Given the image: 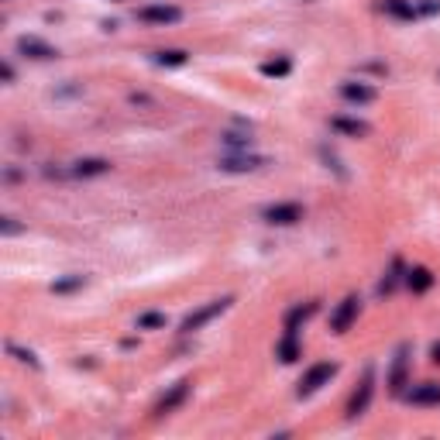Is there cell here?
Returning <instances> with one entry per match:
<instances>
[{"label":"cell","instance_id":"obj_2","mask_svg":"<svg viewBox=\"0 0 440 440\" xmlns=\"http://www.w3.org/2000/svg\"><path fill=\"white\" fill-rule=\"evenodd\" d=\"M231 303H234V299H231V296H224V299H213V303L200 306L196 313H189V317L182 320V327H179V331H182V334H193V331H200L203 324H210L213 317H220V313H224V310H227Z\"/></svg>","mask_w":440,"mask_h":440},{"label":"cell","instance_id":"obj_25","mask_svg":"<svg viewBox=\"0 0 440 440\" xmlns=\"http://www.w3.org/2000/svg\"><path fill=\"white\" fill-rule=\"evenodd\" d=\"M440 14V0H420L416 3V17H434Z\"/></svg>","mask_w":440,"mask_h":440},{"label":"cell","instance_id":"obj_1","mask_svg":"<svg viewBox=\"0 0 440 440\" xmlns=\"http://www.w3.org/2000/svg\"><path fill=\"white\" fill-rule=\"evenodd\" d=\"M341 371V364H334V361H320V364H313L303 378H299V389H296V396L299 399H306V396H313V392H320L324 385H331V378Z\"/></svg>","mask_w":440,"mask_h":440},{"label":"cell","instance_id":"obj_26","mask_svg":"<svg viewBox=\"0 0 440 440\" xmlns=\"http://www.w3.org/2000/svg\"><path fill=\"white\" fill-rule=\"evenodd\" d=\"M224 141H227L231 148H248V145H252V138H245V134H224Z\"/></svg>","mask_w":440,"mask_h":440},{"label":"cell","instance_id":"obj_20","mask_svg":"<svg viewBox=\"0 0 440 440\" xmlns=\"http://www.w3.org/2000/svg\"><path fill=\"white\" fill-rule=\"evenodd\" d=\"M155 62L159 66H186L189 62V52H182V49H162V52H155Z\"/></svg>","mask_w":440,"mask_h":440},{"label":"cell","instance_id":"obj_19","mask_svg":"<svg viewBox=\"0 0 440 440\" xmlns=\"http://www.w3.org/2000/svg\"><path fill=\"white\" fill-rule=\"evenodd\" d=\"M289 73H292V62H289L285 55L262 62V76H268V80H282V76H289Z\"/></svg>","mask_w":440,"mask_h":440},{"label":"cell","instance_id":"obj_3","mask_svg":"<svg viewBox=\"0 0 440 440\" xmlns=\"http://www.w3.org/2000/svg\"><path fill=\"white\" fill-rule=\"evenodd\" d=\"M265 224L272 227H292L303 220V206L299 203H275V206H265Z\"/></svg>","mask_w":440,"mask_h":440},{"label":"cell","instance_id":"obj_5","mask_svg":"<svg viewBox=\"0 0 440 440\" xmlns=\"http://www.w3.org/2000/svg\"><path fill=\"white\" fill-rule=\"evenodd\" d=\"M371 396H375V371L368 368V371H364V378H361V385L354 389L351 403H348V416H351V420H358V416H361V413L368 410Z\"/></svg>","mask_w":440,"mask_h":440},{"label":"cell","instance_id":"obj_17","mask_svg":"<svg viewBox=\"0 0 440 440\" xmlns=\"http://www.w3.org/2000/svg\"><path fill=\"white\" fill-rule=\"evenodd\" d=\"M331 127L341 131V134H351V138H364L368 134V124L354 121V117H331Z\"/></svg>","mask_w":440,"mask_h":440},{"label":"cell","instance_id":"obj_29","mask_svg":"<svg viewBox=\"0 0 440 440\" xmlns=\"http://www.w3.org/2000/svg\"><path fill=\"white\" fill-rule=\"evenodd\" d=\"M430 361H434V364H440V341L430 348Z\"/></svg>","mask_w":440,"mask_h":440},{"label":"cell","instance_id":"obj_4","mask_svg":"<svg viewBox=\"0 0 440 440\" xmlns=\"http://www.w3.org/2000/svg\"><path fill=\"white\" fill-rule=\"evenodd\" d=\"M17 52L24 59H35V62H49V59H59V49H52L49 42L35 38V35H21L17 38Z\"/></svg>","mask_w":440,"mask_h":440},{"label":"cell","instance_id":"obj_15","mask_svg":"<svg viewBox=\"0 0 440 440\" xmlns=\"http://www.w3.org/2000/svg\"><path fill=\"white\" fill-rule=\"evenodd\" d=\"M341 96L351 100V103H371L375 100V89L368 83H341Z\"/></svg>","mask_w":440,"mask_h":440},{"label":"cell","instance_id":"obj_23","mask_svg":"<svg viewBox=\"0 0 440 440\" xmlns=\"http://www.w3.org/2000/svg\"><path fill=\"white\" fill-rule=\"evenodd\" d=\"M159 327H166V313H141L138 317V331H159Z\"/></svg>","mask_w":440,"mask_h":440},{"label":"cell","instance_id":"obj_9","mask_svg":"<svg viewBox=\"0 0 440 440\" xmlns=\"http://www.w3.org/2000/svg\"><path fill=\"white\" fill-rule=\"evenodd\" d=\"M406 371H410V348L403 344V348L396 351L392 371H389V392H392V396H403V392H406Z\"/></svg>","mask_w":440,"mask_h":440},{"label":"cell","instance_id":"obj_22","mask_svg":"<svg viewBox=\"0 0 440 440\" xmlns=\"http://www.w3.org/2000/svg\"><path fill=\"white\" fill-rule=\"evenodd\" d=\"M399 279H403V262H399V258H392V268H389V275L382 279L378 292H382V296H389V292H392V289L399 285Z\"/></svg>","mask_w":440,"mask_h":440},{"label":"cell","instance_id":"obj_13","mask_svg":"<svg viewBox=\"0 0 440 440\" xmlns=\"http://www.w3.org/2000/svg\"><path fill=\"white\" fill-rule=\"evenodd\" d=\"M406 285L420 296V292H427V289L434 285V272H430V268H423V265H416V268H410V272H406Z\"/></svg>","mask_w":440,"mask_h":440},{"label":"cell","instance_id":"obj_24","mask_svg":"<svg viewBox=\"0 0 440 440\" xmlns=\"http://www.w3.org/2000/svg\"><path fill=\"white\" fill-rule=\"evenodd\" d=\"M7 354H14L17 361H24V364L38 368V358H35V351H24V348H17V344H7Z\"/></svg>","mask_w":440,"mask_h":440},{"label":"cell","instance_id":"obj_16","mask_svg":"<svg viewBox=\"0 0 440 440\" xmlns=\"http://www.w3.org/2000/svg\"><path fill=\"white\" fill-rule=\"evenodd\" d=\"M378 7H382L389 17H399V21H413V17H416V7H413L410 0H382Z\"/></svg>","mask_w":440,"mask_h":440},{"label":"cell","instance_id":"obj_8","mask_svg":"<svg viewBox=\"0 0 440 440\" xmlns=\"http://www.w3.org/2000/svg\"><path fill=\"white\" fill-rule=\"evenodd\" d=\"M179 17H182V10L173 3H152V7L138 10V21H145V24H176Z\"/></svg>","mask_w":440,"mask_h":440},{"label":"cell","instance_id":"obj_10","mask_svg":"<svg viewBox=\"0 0 440 440\" xmlns=\"http://www.w3.org/2000/svg\"><path fill=\"white\" fill-rule=\"evenodd\" d=\"M406 396V403H413V406H440V382H420V385H413L410 392H403Z\"/></svg>","mask_w":440,"mask_h":440},{"label":"cell","instance_id":"obj_27","mask_svg":"<svg viewBox=\"0 0 440 440\" xmlns=\"http://www.w3.org/2000/svg\"><path fill=\"white\" fill-rule=\"evenodd\" d=\"M0 231L10 238V234H21V224H17L14 217H3V220H0Z\"/></svg>","mask_w":440,"mask_h":440},{"label":"cell","instance_id":"obj_21","mask_svg":"<svg viewBox=\"0 0 440 440\" xmlns=\"http://www.w3.org/2000/svg\"><path fill=\"white\" fill-rule=\"evenodd\" d=\"M83 285H87V275H66V279L52 282V292L66 296V292H76V289H83Z\"/></svg>","mask_w":440,"mask_h":440},{"label":"cell","instance_id":"obj_28","mask_svg":"<svg viewBox=\"0 0 440 440\" xmlns=\"http://www.w3.org/2000/svg\"><path fill=\"white\" fill-rule=\"evenodd\" d=\"M0 76H3L7 83H14V66H10V62H3V66H0Z\"/></svg>","mask_w":440,"mask_h":440},{"label":"cell","instance_id":"obj_18","mask_svg":"<svg viewBox=\"0 0 440 440\" xmlns=\"http://www.w3.org/2000/svg\"><path fill=\"white\" fill-rule=\"evenodd\" d=\"M275 354H279V361L282 364H292L299 354H303V348H299V341H296V334H285L282 341H279V348H275Z\"/></svg>","mask_w":440,"mask_h":440},{"label":"cell","instance_id":"obj_6","mask_svg":"<svg viewBox=\"0 0 440 440\" xmlns=\"http://www.w3.org/2000/svg\"><path fill=\"white\" fill-rule=\"evenodd\" d=\"M358 310H361V299L358 296H344V303L334 310V317H331V331L334 334H348L351 331V324L358 320Z\"/></svg>","mask_w":440,"mask_h":440},{"label":"cell","instance_id":"obj_11","mask_svg":"<svg viewBox=\"0 0 440 440\" xmlns=\"http://www.w3.org/2000/svg\"><path fill=\"white\" fill-rule=\"evenodd\" d=\"M265 166H268V159H262V155H227V159H220L224 173H258Z\"/></svg>","mask_w":440,"mask_h":440},{"label":"cell","instance_id":"obj_7","mask_svg":"<svg viewBox=\"0 0 440 440\" xmlns=\"http://www.w3.org/2000/svg\"><path fill=\"white\" fill-rule=\"evenodd\" d=\"M186 396H189V382L182 378V382H176V385H173V389H169V392H166V396L155 403V413H152V416H155V420H162V416L176 413L179 406L186 403Z\"/></svg>","mask_w":440,"mask_h":440},{"label":"cell","instance_id":"obj_12","mask_svg":"<svg viewBox=\"0 0 440 440\" xmlns=\"http://www.w3.org/2000/svg\"><path fill=\"white\" fill-rule=\"evenodd\" d=\"M317 310H320V303L317 299H310V303H299V306H292L289 313H285V334H299V327L310 320V317H317Z\"/></svg>","mask_w":440,"mask_h":440},{"label":"cell","instance_id":"obj_14","mask_svg":"<svg viewBox=\"0 0 440 440\" xmlns=\"http://www.w3.org/2000/svg\"><path fill=\"white\" fill-rule=\"evenodd\" d=\"M103 173H110V162H107V159H80V162L73 166V176H80V179L103 176Z\"/></svg>","mask_w":440,"mask_h":440}]
</instances>
